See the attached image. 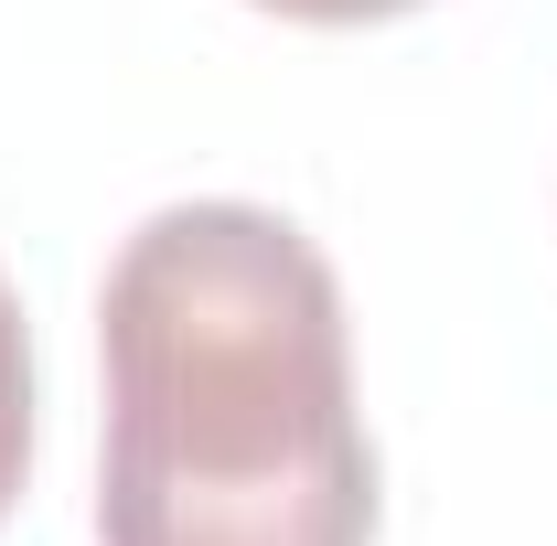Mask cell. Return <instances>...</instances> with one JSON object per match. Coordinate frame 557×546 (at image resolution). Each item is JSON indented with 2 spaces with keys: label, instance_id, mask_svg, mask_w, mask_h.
Here are the masks:
<instances>
[{
  "label": "cell",
  "instance_id": "6da1fadb",
  "mask_svg": "<svg viewBox=\"0 0 557 546\" xmlns=\"http://www.w3.org/2000/svg\"><path fill=\"white\" fill-rule=\"evenodd\" d=\"M97 546H375L333 258L269 204H161L97 289Z\"/></svg>",
  "mask_w": 557,
  "mask_h": 546
},
{
  "label": "cell",
  "instance_id": "7a4b0ae2",
  "mask_svg": "<svg viewBox=\"0 0 557 546\" xmlns=\"http://www.w3.org/2000/svg\"><path fill=\"white\" fill-rule=\"evenodd\" d=\"M22 482H33V333L0 278V514L22 504Z\"/></svg>",
  "mask_w": 557,
  "mask_h": 546
},
{
  "label": "cell",
  "instance_id": "3957f363",
  "mask_svg": "<svg viewBox=\"0 0 557 546\" xmlns=\"http://www.w3.org/2000/svg\"><path fill=\"white\" fill-rule=\"evenodd\" d=\"M258 11L311 22V33H354V22H397V11H418V0H258Z\"/></svg>",
  "mask_w": 557,
  "mask_h": 546
}]
</instances>
